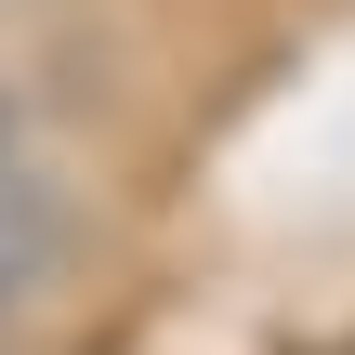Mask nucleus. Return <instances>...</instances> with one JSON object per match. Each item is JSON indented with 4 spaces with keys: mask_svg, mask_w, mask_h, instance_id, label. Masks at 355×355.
I'll use <instances>...</instances> for the list:
<instances>
[{
    "mask_svg": "<svg viewBox=\"0 0 355 355\" xmlns=\"http://www.w3.org/2000/svg\"><path fill=\"white\" fill-rule=\"evenodd\" d=\"M53 263H66V211L40 198V171H0V329L53 290Z\"/></svg>",
    "mask_w": 355,
    "mask_h": 355,
    "instance_id": "1",
    "label": "nucleus"
},
{
    "mask_svg": "<svg viewBox=\"0 0 355 355\" xmlns=\"http://www.w3.org/2000/svg\"><path fill=\"white\" fill-rule=\"evenodd\" d=\"M0 171H26V92L0 79Z\"/></svg>",
    "mask_w": 355,
    "mask_h": 355,
    "instance_id": "2",
    "label": "nucleus"
}]
</instances>
